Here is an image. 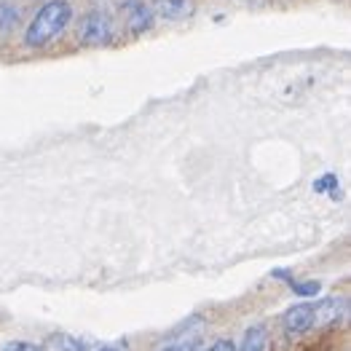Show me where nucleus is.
<instances>
[{"mask_svg": "<svg viewBox=\"0 0 351 351\" xmlns=\"http://www.w3.org/2000/svg\"><path fill=\"white\" fill-rule=\"evenodd\" d=\"M73 19V5L70 0H49L40 5V11L32 16V22L25 29V46L27 49H43L54 38H59L64 27Z\"/></svg>", "mask_w": 351, "mask_h": 351, "instance_id": "nucleus-1", "label": "nucleus"}, {"mask_svg": "<svg viewBox=\"0 0 351 351\" xmlns=\"http://www.w3.org/2000/svg\"><path fill=\"white\" fill-rule=\"evenodd\" d=\"M113 35H116V25L105 11H91L81 19V27H78L81 46H88V49L108 46L113 40Z\"/></svg>", "mask_w": 351, "mask_h": 351, "instance_id": "nucleus-2", "label": "nucleus"}, {"mask_svg": "<svg viewBox=\"0 0 351 351\" xmlns=\"http://www.w3.org/2000/svg\"><path fill=\"white\" fill-rule=\"evenodd\" d=\"M121 16H123V25L129 27L132 35H143L156 22L153 8L143 0H121Z\"/></svg>", "mask_w": 351, "mask_h": 351, "instance_id": "nucleus-3", "label": "nucleus"}, {"mask_svg": "<svg viewBox=\"0 0 351 351\" xmlns=\"http://www.w3.org/2000/svg\"><path fill=\"white\" fill-rule=\"evenodd\" d=\"M282 324L290 335H306L314 324H317V306L314 303H298L290 306L285 314H282Z\"/></svg>", "mask_w": 351, "mask_h": 351, "instance_id": "nucleus-4", "label": "nucleus"}, {"mask_svg": "<svg viewBox=\"0 0 351 351\" xmlns=\"http://www.w3.org/2000/svg\"><path fill=\"white\" fill-rule=\"evenodd\" d=\"M349 314V303L343 298H327L317 306V324H332L346 319Z\"/></svg>", "mask_w": 351, "mask_h": 351, "instance_id": "nucleus-5", "label": "nucleus"}, {"mask_svg": "<svg viewBox=\"0 0 351 351\" xmlns=\"http://www.w3.org/2000/svg\"><path fill=\"white\" fill-rule=\"evenodd\" d=\"M158 14L169 22H180L193 14V0H158Z\"/></svg>", "mask_w": 351, "mask_h": 351, "instance_id": "nucleus-6", "label": "nucleus"}, {"mask_svg": "<svg viewBox=\"0 0 351 351\" xmlns=\"http://www.w3.org/2000/svg\"><path fill=\"white\" fill-rule=\"evenodd\" d=\"M241 351H268V330L263 324L247 327V332L241 338Z\"/></svg>", "mask_w": 351, "mask_h": 351, "instance_id": "nucleus-7", "label": "nucleus"}, {"mask_svg": "<svg viewBox=\"0 0 351 351\" xmlns=\"http://www.w3.org/2000/svg\"><path fill=\"white\" fill-rule=\"evenodd\" d=\"M16 22H19L16 5L8 3V0H0V35H8L11 29L16 27Z\"/></svg>", "mask_w": 351, "mask_h": 351, "instance_id": "nucleus-8", "label": "nucleus"}, {"mask_svg": "<svg viewBox=\"0 0 351 351\" xmlns=\"http://www.w3.org/2000/svg\"><path fill=\"white\" fill-rule=\"evenodd\" d=\"M75 341H78V349L81 351H129L123 341H118V343L97 341V338H75Z\"/></svg>", "mask_w": 351, "mask_h": 351, "instance_id": "nucleus-9", "label": "nucleus"}, {"mask_svg": "<svg viewBox=\"0 0 351 351\" xmlns=\"http://www.w3.org/2000/svg\"><path fill=\"white\" fill-rule=\"evenodd\" d=\"M43 349L46 351H81L78 349V341L70 338V335H51Z\"/></svg>", "mask_w": 351, "mask_h": 351, "instance_id": "nucleus-10", "label": "nucleus"}, {"mask_svg": "<svg viewBox=\"0 0 351 351\" xmlns=\"http://www.w3.org/2000/svg\"><path fill=\"white\" fill-rule=\"evenodd\" d=\"M290 290H293L295 295H300V298H314V295L322 290V285H319V282H306V285H298V282H293V279H290Z\"/></svg>", "mask_w": 351, "mask_h": 351, "instance_id": "nucleus-11", "label": "nucleus"}, {"mask_svg": "<svg viewBox=\"0 0 351 351\" xmlns=\"http://www.w3.org/2000/svg\"><path fill=\"white\" fill-rule=\"evenodd\" d=\"M158 351H199V335H191V338H182V341H175L169 346Z\"/></svg>", "mask_w": 351, "mask_h": 351, "instance_id": "nucleus-12", "label": "nucleus"}, {"mask_svg": "<svg viewBox=\"0 0 351 351\" xmlns=\"http://www.w3.org/2000/svg\"><path fill=\"white\" fill-rule=\"evenodd\" d=\"M0 351H46V349L38 346V343H27V341H11V343H5Z\"/></svg>", "mask_w": 351, "mask_h": 351, "instance_id": "nucleus-13", "label": "nucleus"}, {"mask_svg": "<svg viewBox=\"0 0 351 351\" xmlns=\"http://www.w3.org/2000/svg\"><path fill=\"white\" fill-rule=\"evenodd\" d=\"M206 351H236V346L231 338H220V341H215Z\"/></svg>", "mask_w": 351, "mask_h": 351, "instance_id": "nucleus-14", "label": "nucleus"}, {"mask_svg": "<svg viewBox=\"0 0 351 351\" xmlns=\"http://www.w3.org/2000/svg\"><path fill=\"white\" fill-rule=\"evenodd\" d=\"M335 185H338V180H335L332 175H327L324 180H319V182H317V191H332Z\"/></svg>", "mask_w": 351, "mask_h": 351, "instance_id": "nucleus-15", "label": "nucleus"}]
</instances>
